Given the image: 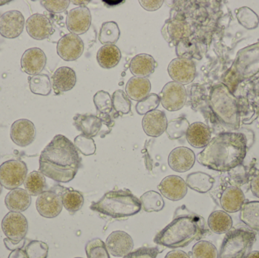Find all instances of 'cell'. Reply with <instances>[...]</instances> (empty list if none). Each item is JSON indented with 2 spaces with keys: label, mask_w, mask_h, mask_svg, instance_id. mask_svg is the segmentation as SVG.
Instances as JSON below:
<instances>
[{
  "label": "cell",
  "mask_w": 259,
  "mask_h": 258,
  "mask_svg": "<svg viewBox=\"0 0 259 258\" xmlns=\"http://www.w3.org/2000/svg\"><path fill=\"white\" fill-rule=\"evenodd\" d=\"M247 152V139L241 133L225 132L213 138L197 156L202 166L228 172L242 165Z\"/></svg>",
  "instance_id": "cell-1"
},
{
  "label": "cell",
  "mask_w": 259,
  "mask_h": 258,
  "mask_svg": "<svg viewBox=\"0 0 259 258\" xmlns=\"http://www.w3.org/2000/svg\"><path fill=\"white\" fill-rule=\"evenodd\" d=\"M39 171L58 183L74 180L81 159L72 142L63 135H56L39 156Z\"/></svg>",
  "instance_id": "cell-2"
},
{
  "label": "cell",
  "mask_w": 259,
  "mask_h": 258,
  "mask_svg": "<svg viewBox=\"0 0 259 258\" xmlns=\"http://www.w3.org/2000/svg\"><path fill=\"white\" fill-rule=\"evenodd\" d=\"M208 232L204 218L183 205L177 209L171 222L155 236L154 242L166 248H184L205 237Z\"/></svg>",
  "instance_id": "cell-3"
},
{
  "label": "cell",
  "mask_w": 259,
  "mask_h": 258,
  "mask_svg": "<svg viewBox=\"0 0 259 258\" xmlns=\"http://www.w3.org/2000/svg\"><path fill=\"white\" fill-rule=\"evenodd\" d=\"M91 209L99 215L122 220L137 215L141 211L142 204L128 189H115L106 192L101 199L93 203Z\"/></svg>",
  "instance_id": "cell-4"
},
{
  "label": "cell",
  "mask_w": 259,
  "mask_h": 258,
  "mask_svg": "<svg viewBox=\"0 0 259 258\" xmlns=\"http://www.w3.org/2000/svg\"><path fill=\"white\" fill-rule=\"evenodd\" d=\"M210 107L216 119L224 127L231 130L240 127V116L235 96L224 84L216 85L210 94Z\"/></svg>",
  "instance_id": "cell-5"
},
{
  "label": "cell",
  "mask_w": 259,
  "mask_h": 258,
  "mask_svg": "<svg viewBox=\"0 0 259 258\" xmlns=\"http://www.w3.org/2000/svg\"><path fill=\"white\" fill-rule=\"evenodd\" d=\"M259 72V42L239 51L231 69L224 77V84L231 92L237 85Z\"/></svg>",
  "instance_id": "cell-6"
},
{
  "label": "cell",
  "mask_w": 259,
  "mask_h": 258,
  "mask_svg": "<svg viewBox=\"0 0 259 258\" xmlns=\"http://www.w3.org/2000/svg\"><path fill=\"white\" fill-rule=\"evenodd\" d=\"M256 240L255 233L246 228H237L227 233L218 258H246Z\"/></svg>",
  "instance_id": "cell-7"
},
{
  "label": "cell",
  "mask_w": 259,
  "mask_h": 258,
  "mask_svg": "<svg viewBox=\"0 0 259 258\" xmlns=\"http://www.w3.org/2000/svg\"><path fill=\"white\" fill-rule=\"evenodd\" d=\"M27 167L21 160H9L0 165V183L6 189L12 190L25 181Z\"/></svg>",
  "instance_id": "cell-8"
},
{
  "label": "cell",
  "mask_w": 259,
  "mask_h": 258,
  "mask_svg": "<svg viewBox=\"0 0 259 258\" xmlns=\"http://www.w3.org/2000/svg\"><path fill=\"white\" fill-rule=\"evenodd\" d=\"M2 229L7 240L13 245H17L25 238L28 223L22 214L10 212L3 218Z\"/></svg>",
  "instance_id": "cell-9"
},
{
  "label": "cell",
  "mask_w": 259,
  "mask_h": 258,
  "mask_svg": "<svg viewBox=\"0 0 259 258\" xmlns=\"http://www.w3.org/2000/svg\"><path fill=\"white\" fill-rule=\"evenodd\" d=\"M160 101L169 112H176L184 107L187 98V89L184 85L175 81L166 83L160 93Z\"/></svg>",
  "instance_id": "cell-10"
},
{
  "label": "cell",
  "mask_w": 259,
  "mask_h": 258,
  "mask_svg": "<svg viewBox=\"0 0 259 258\" xmlns=\"http://www.w3.org/2000/svg\"><path fill=\"white\" fill-rule=\"evenodd\" d=\"M170 78L182 85L190 84L196 75V68L191 59L178 57L169 64L167 68Z\"/></svg>",
  "instance_id": "cell-11"
},
{
  "label": "cell",
  "mask_w": 259,
  "mask_h": 258,
  "mask_svg": "<svg viewBox=\"0 0 259 258\" xmlns=\"http://www.w3.org/2000/svg\"><path fill=\"white\" fill-rule=\"evenodd\" d=\"M161 33L170 45H177L181 41L190 37L192 34L191 27L184 20L174 18L165 21L161 29Z\"/></svg>",
  "instance_id": "cell-12"
},
{
  "label": "cell",
  "mask_w": 259,
  "mask_h": 258,
  "mask_svg": "<svg viewBox=\"0 0 259 258\" xmlns=\"http://www.w3.org/2000/svg\"><path fill=\"white\" fill-rule=\"evenodd\" d=\"M83 50L84 43L81 38L73 33L62 36L57 43L58 55L67 62L78 59L83 54Z\"/></svg>",
  "instance_id": "cell-13"
},
{
  "label": "cell",
  "mask_w": 259,
  "mask_h": 258,
  "mask_svg": "<svg viewBox=\"0 0 259 258\" xmlns=\"http://www.w3.org/2000/svg\"><path fill=\"white\" fill-rule=\"evenodd\" d=\"M36 208L38 213L44 218H54L60 215L63 204L56 191L46 190L38 195Z\"/></svg>",
  "instance_id": "cell-14"
},
{
  "label": "cell",
  "mask_w": 259,
  "mask_h": 258,
  "mask_svg": "<svg viewBox=\"0 0 259 258\" xmlns=\"http://www.w3.org/2000/svg\"><path fill=\"white\" fill-rule=\"evenodd\" d=\"M24 15L18 11H9L0 18V34L7 39L18 37L24 30Z\"/></svg>",
  "instance_id": "cell-15"
},
{
  "label": "cell",
  "mask_w": 259,
  "mask_h": 258,
  "mask_svg": "<svg viewBox=\"0 0 259 258\" xmlns=\"http://www.w3.org/2000/svg\"><path fill=\"white\" fill-rule=\"evenodd\" d=\"M91 14L86 6H80L71 9L67 15L66 26L73 34H83L91 25Z\"/></svg>",
  "instance_id": "cell-16"
},
{
  "label": "cell",
  "mask_w": 259,
  "mask_h": 258,
  "mask_svg": "<svg viewBox=\"0 0 259 258\" xmlns=\"http://www.w3.org/2000/svg\"><path fill=\"white\" fill-rule=\"evenodd\" d=\"M187 188L188 186L184 179L177 175L164 177L158 186L161 195L173 201L183 199L187 195Z\"/></svg>",
  "instance_id": "cell-17"
},
{
  "label": "cell",
  "mask_w": 259,
  "mask_h": 258,
  "mask_svg": "<svg viewBox=\"0 0 259 258\" xmlns=\"http://www.w3.org/2000/svg\"><path fill=\"white\" fill-rule=\"evenodd\" d=\"M10 136L14 143L18 146H27L36 137L34 124L27 119L18 120L11 127Z\"/></svg>",
  "instance_id": "cell-18"
},
{
  "label": "cell",
  "mask_w": 259,
  "mask_h": 258,
  "mask_svg": "<svg viewBox=\"0 0 259 258\" xmlns=\"http://www.w3.org/2000/svg\"><path fill=\"white\" fill-rule=\"evenodd\" d=\"M26 30L33 39L42 40L50 37L53 33V24L46 15L33 14L26 21Z\"/></svg>",
  "instance_id": "cell-19"
},
{
  "label": "cell",
  "mask_w": 259,
  "mask_h": 258,
  "mask_svg": "<svg viewBox=\"0 0 259 258\" xmlns=\"http://www.w3.org/2000/svg\"><path fill=\"white\" fill-rule=\"evenodd\" d=\"M106 248L109 254L118 257H124L134 248L132 238L124 231H115L106 239Z\"/></svg>",
  "instance_id": "cell-20"
},
{
  "label": "cell",
  "mask_w": 259,
  "mask_h": 258,
  "mask_svg": "<svg viewBox=\"0 0 259 258\" xmlns=\"http://www.w3.org/2000/svg\"><path fill=\"white\" fill-rule=\"evenodd\" d=\"M47 56L39 48H30L26 50L21 57V70L29 75H37L45 68Z\"/></svg>",
  "instance_id": "cell-21"
},
{
  "label": "cell",
  "mask_w": 259,
  "mask_h": 258,
  "mask_svg": "<svg viewBox=\"0 0 259 258\" xmlns=\"http://www.w3.org/2000/svg\"><path fill=\"white\" fill-rule=\"evenodd\" d=\"M196 162V156L193 150L181 146L170 151L168 156V165L175 172L184 173L190 171Z\"/></svg>",
  "instance_id": "cell-22"
},
{
  "label": "cell",
  "mask_w": 259,
  "mask_h": 258,
  "mask_svg": "<svg viewBox=\"0 0 259 258\" xmlns=\"http://www.w3.org/2000/svg\"><path fill=\"white\" fill-rule=\"evenodd\" d=\"M142 126L145 133L151 137L161 136L167 127L165 113L162 111L155 110L146 114L142 121Z\"/></svg>",
  "instance_id": "cell-23"
},
{
  "label": "cell",
  "mask_w": 259,
  "mask_h": 258,
  "mask_svg": "<svg viewBox=\"0 0 259 258\" xmlns=\"http://www.w3.org/2000/svg\"><path fill=\"white\" fill-rule=\"evenodd\" d=\"M219 202L225 212L235 213L241 210L245 203L244 193L237 185H231L222 190Z\"/></svg>",
  "instance_id": "cell-24"
},
{
  "label": "cell",
  "mask_w": 259,
  "mask_h": 258,
  "mask_svg": "<svg viewBox=\"0 0 259 258\" xmlns=\"http://www.w3.org/2000/svg\"><path fill=\"white\" fill-rule=\"evenodd\" d=\"M74 127L81 134L88 137H95L101 132L103 121L92 114H77L73 118Z\"/></svg>",
  "instance_id": "cell-25"
},
{
  "label": "cell",
  "mask_w": 259,
  "mask_h": 258,
  "mask_svg": "<svg viewBox=\"0 0 259 258\" xmlns=\"http://www.w3.org/2000/svg\"><path fill=\"white\" fill-rule=\"evenodd\" d=\"M77 82L76 73L68 67H62L55 71L52 77L53 89L56 95L71 90Z\"/></svg>",
  "instance_id": "cell-26"
},
{
  "label": "cell",
  "mask_w": 259,
  "mask_h": 258,
  "mask_svg": "<svg viewBox=\"0 0 259 258\" xmlns=\"http://www.w3.org/2000/svg\"><path fill=\"white\" fill-rule=\"evenodd\" d=\"M186 136L190 145L194 148H202L211 141V132L206 124L195 122L189 127Z\"/></svg>",
  "instance_id": "cell-27"
},
{
  "label": "cell",
  "mask_w": 259,
  "mask_h": 258,
  "mask_svg": "<svg viewBox=\"0 0 259 258\" xmlns=\"http://www.w3.org/2000/svg\"><path fill=\"white\" fill-rule=\"evenodd\" d=\"M55 191L61 197L64 208L71 215L78 212L83 207L84 198L78 191L61 186H56Z\"/></svg>",
  "instance_id": "cell-28"
},
{
  "label": "cell",
  "mask_w": 259,
  "mask_h": 258,
  "mask_svg": "<svg viewBox=\"0 0 259 258\" xmlns=\"http://www.w3.org/2000/svg\"><path fill=\"white\" fill-rule=\"evenodd\" d=\"M5 204L10 212H25L31 204V197L25 189L17 188L11 190L5 198Z\"/></svg>",
  "instance_id": "cell-29"
},
{
  "label": "cell",
  "mask_w": 259,
  "mask_h": 258,
  "mask_svg": "<svg viewBox=\"0 0 259 258\" xmlns=\"http://www.w3.org/2000/svg\"><path fill=\"white\" fill-rule=\"evenodd\" d=\"M157 63L150 55L139 54L130 63V71L134 77H146L155 71Z\"/></svg>",
  "instance_id": "cell-30"
},
{
  "label": "cell",
  "mask_w": 259,
  "mask_h": 258,
  "mask_svg": "<svg viewBox=\"0 0 259 258\" xmlns=\"http://www.w3.org/2000/svg\"><path fill=\"white\" fill-rule=\"evenodd\" d=\"M125 91L131 99L141 101L150 93V81L146 77H131L126 85Z\"/></svg>",
  "instance_id": "cell-31"
},
{
  "label": "cell",
  "mask_w": 259,
  "mask_h": 258,
  "mask_svg": "<svg viewBox=\"0 0 259 258\" xmlns=\"http://www.w3.org/2000/svg\"><path fill=\"white\" fill-rule=\"evenodd\" d=\"M121 53L115 45H105L99 49L97 59L99 65L106 69L115 68L119 64Z\"/></svg>",
  "instance_id": "cell-32"
},
{
  "label": "cell",
  "mask_w": 259,
  "mask_h": 258,
  "mask_svg": "<svg viewBox=\"0 0 259 258\" xmlns=\"http://www.w3.org/2000/svg\"><path fill=\"white\" fill-rule=\"evenodd\" d=\"M208 226L213 233L224 234L232 228V218L223 211H216L208 217Z\"/></svg>",
  "instance_id": "cell-33"
},
{
  "label": "cell",
  "mask_w": 259,
  "mask_h": 258,
  "mask_svg": "<svg viewBox=\"0 0 259 258\" xmlns=\"http://www.w3.org/2000/svg\"><path fill=\"white\" fill-rule=\"evenodd\" d=\"M186 183L189 188L196 192L206 193L212 189L214 179L205 173L195 172L187 176Z\"/></svg>",
  "instance_id": "cell-34"
},
{
  "label": "cell",
  "mask_w": 259,
  "mask_h": 258,
  "mask_svg": "<svg viewBox=\"0 0 259 258\" xmlns=\"http://www.w3.org/2000/svg\"><path fill=\"white\" fill-rule=\"evenodd\" d=\"M240 219L251 230L259 232V201L245 202L240 210Z\"/></svg>",
  "instance_id": "cell-35"
},
{
  "label": "cell",
  "mask_w": 259,
  "mask_h": 258,
  "mask_svg": "<svg viewBox=\"0 0 259 258\" xmlns=\"http://www.w3.org/2000/svg\"><path fill=\"white\" fill-rule=\"evenodd\" d=\"M24 184L26 191L32 196H37L47 189L45 176L39 171H33L29 174Z\"/></svg>",
  "instance_id": "cell-36"
},
{
  "label": "cell",
  "mask_w": 259,
  "mask_h": 258,
  "mask_svg": "<svg viewBox=\"0 0 259 258\" xmlns=\"http://www.w3.org/2000/svg\"><path fill=\"white\" fill-rule=\"evenodd\" d=\"M142 209L148 213L159 212L164 207V201L162 196L155 191L145 192L140 199Z\"/></svg>",
  "instance_id": "cell-37"
},
{
  "label": "cell",
  "mask_w": 259,
  "mask_h": 258,
  "mask_svg": "<svg viewBox=\"0 0 259 258\" xmlns=\"http://www.w3.org/2000/svg\"><path fill=\"white\" fill-rule=\"evenodd\" d=\"M119 27L115 21L104 22L100 29L99 40L103 45H114L119 39Z\"/></svg>",
  "instance_id": "cell-38"
},
{
  "label": "cell",
  "mask_w": 259,
  "mask_h": 258,
  "mask_svg": "<svg viewBox=\"0 0 259 258\" xmlns=\"http://www.w3.org/2000/svg\"><path fill=\"white\" fill-rule=\"evenodd\" d=\"M29 87L33 94L49 95L51 92L52 85L50 77L47 74H37L29 77Z\"/></svg>",
  "instance_id": "cell-39"
},
{
  "label": "cell",
  "mask_w": 259,
  "mask_h": 258,
  "mask_svg": "<svg viewBox=\"0 0 259 258\" xmlns=\"http://www.w3.org/2000/svg\"><path fill=\"white\" fill-rule=\"evenodd\" d=\"M189 127L190 124L185 118H178L171 120L167 123L166 129L167 137L171 140L181 139L184 135L187 134Z\"/></svg>",
  "instance_id": "cell-40"
},
{
  "label": "cell",
  "mask_w": 259,
  "mask_h": 258,
  "mask_svg": "<svg viewBox=\"0 0 259 258\" xmlns=\"http://www.w3.org/2000/svg\"><path fill=\"white\" fill-rule=\"evenodd\" d=\"M192 258H218L216 247L207 241H200L192 248Z\"/></svg>",
  "instance_id": "cell-41"
},
{
  "label": "cell",
  "mask_w": 259,
  "mask_h": 258,
  "mask_svg": "<svg viewBox=\"0 0 259 258\" xmlns=\"http://www.w3.org/2000/svg\"><path fill=\"white\" fill-rule=\"evenodd\" d=\"M112 108L117 113L127 115L131 112V100L127 94L121 89H118L112 94Z\"/></svg>",
  "instance_id": "cell-42"
},
{
  "label": "cell",
  "mask_w": 259,
  "mask_h": 258,
  "mask_svg": "<svg viewBox=\"0 0 259 258\" xmlns=\"http://www.w3.org/2000/svg\"><path fill=\"white\" fill-rule=\"evenodd\" d=\"M85 250L88 258H110L106 243L98 238L89 241Z\"/></svg>",
  "instance_id": "cell-43"
},
{
  "label": "cell",
  "mask_w": 259,
  "mask_h": 258,
  "mask_svg": "<svg viewBox=\"0 0 259 258\" xmlns=\"http://www.w3.org/2000/svg\"><path fill=\"white\" fill-rule=\"evenodd\" d=\"M94 103L97 109V114L110 115L112 113L113 109L112 97L109 92L103 90L97 92L94 96Z\"/></svg>",
  "instance_id": "cell-44"
},
{
  "label": "cell",
  "mask_w": 259,
  "mask_h": 258,
  "mask_svg": "<svg viewBox=\"0 0 259 258\" xmlns=\"http://www.w3.org/2000/svg\"><path fill=\"white\" fill-rule=\"evenodd\" d=\"M74 145L77 151L85 156H93L97 150L94 139L83 134L79 135L74 139Z\"/></svg>",
  "instance_id": "cell-45"
},
{
  "label": "cell",
  "mask_w": 259,
  "mask_h": 258,
  "mask_svg": "<svg viewBox=\"0 0 259 258\" xmlns=\"http://www.w3.org/2000/svg\"><path fill=\"white\" fill-rule=\"evenodd\" d=\"M159 95L155 93L149 94L146 98L138 101L136 105V111L140 115H145L149 112L155 111L159 106Z\"/></svg>",
  "instance_id": "cell-46"
},
{
  "label": "cell",
  "mask_w": 259,
  "mask_h": 258,
  "mask_svg": "<svg viewBox=\"0 0 259 258\" xmlns=\"http://www.w3.org/2000/svg\"><path fill=\"white\" fill-rule=\"evenodd\" d=\"M24 251L28 258H47L49 246L40 241H31L27 244Z\"/></svg>",
  "instance_id": "cell-47"
},
{
  "label": "cell",
  "mask_w": 259,
  "mask_h": 258,
  "mask_svg": "<svg viewBox=\"0 0 259 258\" xmlns=\"http://www.w3.org/2000/svg\"><path fill=\"white\" fill-rule=\"evenodd\" d=\"M247 9L244 7L239 9L237 12V18L242 25L244 26L247 29L255 28L258 24V18L255 12L252 10L249 12V17H247Z\"/></svg>",
  "instance_id": "cell-48"
},
{
  "label": "cell",
  "mask_w": 259,
  "mask_h": 258,
  "mask_svg": "<svg viewBox=\"0 0 259 258\" xmlns=\"http://www.w3.org/2000/svg\"><path fill=\"white\" fill-rule=\"evenodd\" d=\"M71 1L68 0H62V1H41L40 3L48 12L52 13H61L65 12Z\"/></svg>",
  "instance_id": "cell-49"
},
{
  "label": "cell",
  "mask_w": 259,
  "mask_h": 258,
  "mask_svg": "<svg viewBox=\"0 0 259 258\" xmlns=\"http://www.w3.org/2000/svg\"><path fill=\"white\" fill-rule=\"evenodd\" d=\"M160 251L158 248H139L133 252L129 253L127 255L123 258H156L159 254Z\"/></svg>",
  "instance_id": "cell-50"
},
{
  "label": "cell",
  "mask_w": 259,
  "mask_h": 258,
  "mask_svg": "<svg viewBox=\"0 0 259 258\" xmlns=\"http://www.w3.org/2000/svg\"><path fill=\"white\" fill-rule=\"evenodd\" d=\"M247 177L252 193L259 198V170L255 168H251Z\"/></svg>",
  "instance_id": "cell-51"
},
{
  "label": "cell",
  "mask_w": 259,
  "mask_h": 258,
  "mask_svg": "<svg viewBox=\"0 0 259 258\" xmlns=\"http://www.w3.org/2000/svg\"><path fill=\"white\" fill-rule=\"evenodd\" d=\"M140 6L145 9V10L149 11V12H154V11L158 10L161 7L163 4L162 0H157V1H145V0H140L139 1Z\"/></svg>",
  "instance_id": "cell-52"
},
{
  "label": "cell",
  "mask_w": 259,
  "mask_h": 258,
  "mask_svg": "<svg viewBox=\"0 0 259 258\" xmlns=\"http://www.w3.org/2000/svg\"><path fill=\"white\" fill-rule=\"evenodd\" d=\"M164 258H190V256L181 250H174L166 254Z\"/></svg>",
  "instance_id": "cell-53"
},
{
  "label": "cell",
  "mask_w": 259,
  "mask_h": 258,
  "mask_svg": "<svg viewBox=\"0 0 259 258\" xmlns=\"http://www.w3.org/2000/svg\"><path fill=\"white\" fill-rule=\"evenodd\" d=\"M9 258H28L27 257V254H26L25 251L21 248H17V249L14 250L13 251L11 252L9 254Z\"/></svg>",
  "instance_id": "cell-54"
},
{
  "label": "cell",
  "mask_w": 259,
  "mask_h": 258,
  "mask_svg": "<svg viewBox=\"0 0 259 258\" xmlns=\"http://www.w3.org/2000/svg\"><path fill=\"white\" fill-rule=\"evenodd\" d=\"M246 258H259V251H252V252H251Z\"/></svg>",
  "instance_id": "cell-55"
},
{
  "label": "cell",
  "mask_w": 259,
  "mask_h": 258,
  "mask_svg": "<svg viewBox=\"0 0 259 258\" xmlns=\"http://www.w3.org/2000/svg\"><path fill=\"white\" fill-rule=\"evenodd\" d=\"M73 3H74V5H78V3H80L79 5H83L82 3H89L90 1H72Z\"/></svg>",
  "instance_id": "cell-56"
},
{
  "label": "cell",
  "mask_w": 259,
  "mask_h": 258,
  "mask_svg": "<svg viewBox=\"0 0 259 258\" xmlns=\"http://www.w3.org/2000/svg\"><path fill=\"white\" fill-rule=\"evenodd\" d=\"M9 3H11V1H0V6Z\"/></svg>",
  "instance_id": "cell-57"
},
{
  "label": "cell",
  "mask_w": 259,
  "mask_h": 258,
  "mask_svg": "<svg viewBox=\"0 0 259 258\" xmlns=\"http://www.w3.org/2000/svg\"><path fill=\"white\" fill-rule=\"evenodd\" d=\"M2 192H3V186H2L1 183H0V195H1Z\"/></svg>",
  "instance_id": "cell-58"
},
{
  "label": "cell",
  "mask_w": 259,
  "mask_h": 258,
  "mask_svg": "<svg viewBox=\"0 0 259 258\" xmlns=\"http://www.w3.org/2000/svg\"><path fill=\"white\" fill-rule=\"evenodd\" d=\"M0 18H1V14H0Z\"/></svg>",
  "instance_id": "cell-59"
},
{
  "label": "cell",
  "mask_w": 259,
  "mask_h": 258,
  "mask_svg": "<svg viewBox=\"0 0 259 258\" xmlns=\"http://www.w3.org/2000/svg\"><path fill=\"white\" fill-rule=\"evenodd\" d=\"M75 258H82V257H75Z\"/></svg>",
  "instance_id": "cell-60"
}]
</instances>
